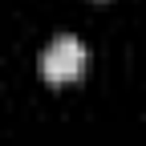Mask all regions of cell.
<instances>
[{
    "label": "cell",
    "instance_id": "cell-1",
    "mask_svg": "<svg viewBox=\"0 0 146 146\" xmlns=\"http://www.w3.org/2000/svg\"><path fill=\"white\" fill-rule=\"evenodd\" d=\"M85 61H89L85 45L77 41V36L61 33V36H53L49 49L41 53V73H45V81H53V85H61V81H77L81 69H85Z\"/></svg>",
    "mask_w": 146,
    "mask_h": 146
}]
</instances>
